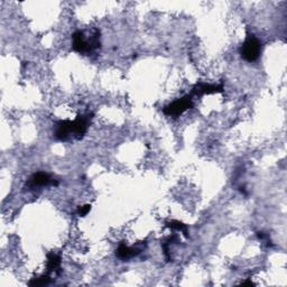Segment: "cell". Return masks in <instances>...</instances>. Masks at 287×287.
I'll return each instance as SVG.
<instances>
[{
	"label": "cell",
	"instance_id": "8992f818",
	"mask_svg": "<svg viewBox=\"0 0 287 287\" xmlns=\"http://www.w3.org/2000/svg\"><path fill=\"white\" fill-rule=\"evenodd\" d=\"M224 88L222 84H209L204 83V82H198V83L193 86L192 94L197 97H201L204 94H213V93H221L223 92Z\"/></svg>",
	"mask_w": 287,
	"mask_h": 287
},
{
	"label": "cell",
	"instance_id": "52a82bcc",
	"mask_svg": "<svg viewBox=\"0 0 287 287\" xmlns=\"http://www.w3.org/2000/svg\"><path fill=\"white\" fill-rule=\"evenodd\" d=\"M54 136L59 140H68L72 136V121L59 120L54 126Z\"/></svg>",
	"mask_w": 287,
	"mask_h": 287
},
{
	"label": "cell",
	"instance_id": "9c48e42d",
	"mask_svg": "<svg viewBox=\"0 0 287 287\" xmlns=\"http://www.w3.org/2000/svg\"><path fill=\"white\" fill-rule=\"evenodd\" d=\"M61 267V257L55 253H51L47 255V263H46V268H47V274L58 271Z\"/></svg>",
	"mask_w": 287,
	"mask_h": 287
},
{
	"label": "cell",
	"instance_id": "7c38bea8",
	"mask_svg": "<svg viewBox=\"0 0 287 287\" xmlns=\"http://www.w3.org/2000/svg\"><path fill=\"white\" fill-rule=\"evenodd\" d=\"M90 211H91V206H90V204H85V206L79 207L76 213H78L79 217H85V215L88 214Z\"/></svg>",
	"mask_w": 287,
	"mask_h": 287
},
{
	"label": "cell",
	"instance_id": "ba28073f",
	"mask_svg": "<svg viewBox=\"0 0 287 287\" xmlns=\"http://www.w3.org/2000/svg\"><path fill=\"white\" fill-rule=\"evenodd\" d=\"M141 248H138V247H129V246H127L125 244H120L119 247L117 249V256L119 257L120 259H130L132 257H135V256L139 255L141 253Z\"/></svg>",
	"mask_w": 287,
	"mask_h": 287
},
{
	"label": "cell",
	"instance_id": "30bf717a",
	"mask_svg": "<svg viewBox=\"0 0 287 287\" xmlns=\"http://www.w3.org/2000/svg\"><path fill=\"white\" fill-rule=\"evenodd\" d=\"M166 227L175 230V231H181L185 237H188L187 225L184 224L183 222L177 221V220H172L170 222H166Z\"/></svg>",
	"mask_w": 287,
	"mask_h": 287
},
{
	"label": "cell",
	"instance_id": "4fadbf2b",
	"mask_svg": "<svg viewBox=\"0 0 287 287\" xmlns=\"http://www.w3.org/2000/svg\"><path fill=\"white\" fill-rule=\"evenodd\" d=\"M242 285H255V284L251 280H247V281H243Z\"/></svg>",
	"mask_w": 287,
	"mask_h": 287
},
{
	"label": "cell",
	"instance_id": "6da1fadb",
	"mask_svg": "<svg viewBox=\"0 0 287 287\" xmlns=\"http://www.w3.org/2000/svg\"><path fill=\"white\" fill-rule=\"evenodd\" d=\"M100 32L92 29L89 33L84 30H76L72 35V47L76 53L82 55H90L100 49Z\"/></svg>",
	"mask_w": 287,
	"mask_h": 287
},
{
	"label": "cell",
	"instance_id": "3957f363",
	"mask_svg": "<svg viewBox=\"0 0 287 287\" xmlns=\"http://www.w3.org/2000/svg\"><path fill=\"white\" fill-rule=\"evenodd\" d=\"M193 108V100L191 95H184L181 99H177L173 101L172 104L167 105L163 109V114L168 117H179L183 115L184 112L187 111L188 109Z\"/></svg>",
	"mask_w": 287,
	"mask_h": 287
},
{
	"label": "cell",
	"instance_id": "5b68a950",
	"mask_svg": "<svg viewBox=\"0 0 287 287\" xmlns=\"http://www.w3.org/2000/svg\"><path fill=\"white\" fill-rule=\"evenodd\" d=\"M93 115L86 114V115H79L75 119L72 121V136H74L78 139H81L82 137L85 135L86 130L91 124Z\"/></svg>",
	"mask_w": 287,
	"mask_h": 287
},
{
	"label": "cell",
	"instance_id": "277c9868",
	"mask_svg": "<svg viewBox=\"0 0 287 287\" xmlns=\"http://www.w3.org/2000/svg\"><path fill=\"white\" fill-rule=\"evenodd\" d=\"M58 184L59 182L51 176L50 174L45 173V172H37L29 177V179L26 183V186L29 189H35L38 187H44V186H50V185L56 186Z\"/></svg>",
	"mask_w": 287,
	"mask_h": 287
},
{
	"label": "cell",
	"instance_id": "7a4b0ae2",
	"mask_svg": "<svg viewBox=\"0 0 287 287\" xmlns=\"http://www.w3.org/2000/svg\"><path fill=\"white\" fill-rule=\"evenodd\" d=\"M261 49H263V46H261L260 40L255 35L248 33L246 36L245 42L240 46L239 52L245 61L251 63L259 59Z\"/></svg>",
	"mask_w": 287,
	"mask_h": 287
},
{
	"label": "cell",
	"instance_id": "8fae6325",
	"mask_svg": "<svg viewBox=\"0 0 287 287\" xmlns=\"http://www.w3.org/2000/svg\"><path fill=\"white\" fill-rule=\"evenodd\" d=\"M50 276L47 274H44V275H40L38 277H34L28 281V285L29 286H33V287H38V286H45L50 283Z\"/></svg>",
	"mask_w": 287,
	"mask_h": 287
}]
</instances>
